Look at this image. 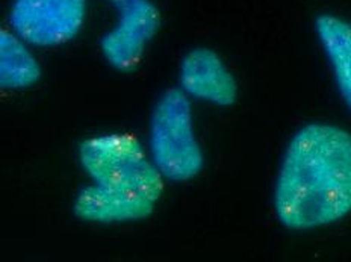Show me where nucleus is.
Masks as SVG:
<instances>
[{"mask_svg": "<svg viewBox=\"0 0 351 262\" xmlns=\"http://www.w3.org/2000/svg\"><path fill=\"white\" fill-rule=\"evenodd\" d=\"M41 78V65L32 47L14 34L0 27V91L26 90Z\"/></svg>", "mask_w": 351, "mask_h": 262, "instance_id": "1a4fd4ad", "label": "nucleus"}, {"mask_svg": "<svg viewBox=\"0 0 351 262\" xmlns=\"http://www.w3.org/2000/svg\"><path fill=\"white\" fill-rule=\"evenodd\" d=\"M79 164L93 184L117 193L158 202L164 178L135 136L101 134L79 145Z\"/></svg>", "mask_w": 351, "mask_h": 262, "instance_id": "f03ea898", "label": "nucleus"}, {"mask_svg": "<svg viewBox=\"0 0 351 262\" xmlns=\"http://www.w3.org/2000/svg\"><path fill=\"white\" fill-rule=\"evenodd\" d=\"M180 86L188 97L217 106H232L238 97V84L217 52L197 47L180 65Z\"/></svg>", "mask_w": 351, "mask_h": 262, "instance_id": "423d86ee", "label": "nucleus"}, {"mask_svg": "<svg viewBox=\"0 0 351 262\" xmlns=\"http://www.w3.org/2000/svg\"><path fill=\"white\" fill-rule=\"evenodd\" d=\"M155 205L152 200L117 193L91 182L77 193L73 211L86 223L119 224L144 220L153 214Z\"/></svg>", "mask_w": 351, "mask_h": 262, "instance_id": "0eeeda50", "label": "nucleus"}, {"mask_svg": "<svg viewBox=\"0 0 351 262\" xmlns=\"http://www.w3.org/2000/svg\"><path fill=\"white\" fill-rule=\"evenodd\" d=\"M117 11L115 23L100 38V50L111 67L132 71L159 32L162 16L152 0H130L117 6Z\"/></svg>", "mask_w": 351, "mask_h": 262, "instance_id": "39448f33", "label": "nucleus"}, {"mask_svg": "<svg viewBox=\"0 0 351 262\" xmlns=\"http://www.w3.org/2000/svg\"><path fill=\"white\" fill-rule=\"evenodd\" d=\"M88 0H12L10 29L27 46H64L82 32Z\"/></svg>", "mask_w": 351, "mask_h": 262, "instance_id": "20e7f679", "label": "nucleus"}, {"mask_svg": "<svg viewBox=\"0 0 351 262\" xmlns=\"http://www.w3.org/2000/svg\"><path fill=\"white\" fill-rule=\"evenodd\" d=\"M106 2H109L111 5H114L115 8H117V6H120V5L126 3V2H130V0H106Z\"/></svg>", "mask_w": 351, "mask_h": 262, "instance_id": "9d476101", "label": "nucleus"}, {"mask_svg": "<svg viewBox=\"0 0 351 262\" xmlns=\"http://www.w3.org/2000/svg\"><path fill=\"white\" fill-rule=\"evenodd\" d=\"M285 228L311 230L342 220L351 209V136L338 126L311 123L292 136L274 188Z\"/></svg>", "mask_w": 351, "mask_h": 262, "instance_id": "f257e3e1", "label": "nucleus"}, {"mask_svg": "<svg viewBox=\"0 0 351 262\" xmlns=\"http://www.w3.org/2000/svg\"><path fill=\"white\" fill-rule=\"evenodd\" d=\"M149 150L164 179L186 182L203 170L204 156L194 132L191 102L182 90L165 91L153 108Z\"/></svg>", "mask_w": 351, "mask_h": 262, "instance_id": "7ed1b4c3", "label": "nucleus"}, {"mask_svg": "<svg viewBox=\"0 0 351 262\" xmlns=\"http://www.w3.org/2000/svg\"><path fill=\"white\" fill-rule=\"evenodd\" d=\"M317 36L324 49L342 99H351V27L333 14H321L315 21Z\"/></svg>", "mask_w": 351, "mask_h": 262, "instance_id": "6e6552de", "label": "nucleus"}]
</instances>
